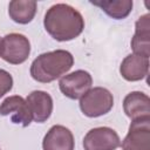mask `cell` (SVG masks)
Returning <instances> with one entry per match:
<instances>
[{"label":"cell","instance_id":"obj_1","mask_svg":"<svg viewBox=\"0 0 150 150\" xmlns=\"http://www.w3.org/2000/svg\"><path fill=\"white\" fill-rule=\"evenodd\" d=\"M43 25L47 33L56 41H69L82 33L84 20L74 7L67 4H56L46 12Z\"/></svg>","mask_w":150,"mask_h":150},{"label":"cell","instance_id":"obj_2","mask_svg":"<svg viewBox=\"0 0 150 150\" xmlns=\"http://www.w3.org/2000/svg\"><path fill=\"white\" fill-rule=\"evenodd\" d=\"M74 64L73 55L63 49L39 55L30 66L32 77L41 83H49L66 74Z\"/></svg>","mask_w":150,"mask_h":150},{"label":"cell","instance_id":"obj_3","mask_svg":"<svg viewBox=\"0 0 150 150\" xmlns=\"http://www.w3.org/2000/svg\"><path fill=\"white\" fill-rule=\"evenodd\" d=\"M114 105L112 94L102 87L89 89L80 98V109L88 117H98L108 114Z\"/></svg>","mask_w":150,"mask_h":150},{"label":"cell","instance_id":"obj_4","mask_svg":"<svg viewBox=\"0 0 150 150\" xmlns=\"http://www.w3.org/2000/svg\"><path fill=\"white\" fill-rule=\"evenodd\" d=\"M30 53L29 40L19 33L5 35L0 42V56L8 63H23Z\"/></svg>","mask_w":150,"mask_h":150},{"label":"cell","instance_id":"obj_5","mask_svg":"<svg viewBox=\"0 0 150 150\" xmlns=\"http://www.w3.org/2000/svg\"><path fill=\"white\" fill-rule=\"evenodd\" d=\"M123 150H150V117L134 120L122 142Z\"/></svg>","mask_w":150,"mask_h":150},{"label":"cell","instance_id":"obj_6","mask_svg":"<svg viewBox=\"0 0 150 150\" xmlns=\"http://www.w3.org/2000/svg\"><path fill=\"white\" fill-rule=\"evenodd\" d=\"M121 145V139L115 130L98 127L89 130L83 138L84 150H115Z\"/></svg>","mask_w":150,"mask_h":150},{"label":"cell","instance_id":"obj_7","mask_svg":"<svg viewBox=\"0 0 150 150\" xmlns=\"http://www.w3.org/2000/svg\"><path fill=\"white\" fill-rule=\"evenodd\" d=\"M91 75L86 70H75L63 77L59 82L61 93L71 100L81 98L91 87Z\"/></svg>","mask_w":150,"mask_h":150},{"label":"cell","instance_id":"obj_8","mask_svg":"<svg viewBox=\"0 0 150 150\" xmlns=\"http://www.w3.org/2000/svg\"><path fill=\"white\" fill-rule=\"evenodd\" d=\"M0 115L11 116V121L22 127H28L33 121L27 101L18 95L5 98L0 105Z\"/></svg>","mask_w":150,"mask_h":150},{"label":"cell","instance_id":"obj_9","mask_svg":"<svg viewBox=\"0 0 150 150\" xmlns=\"http://www.w3.org/2000/svg\"><path fill=\"white\" fill-rule=\"evenodd\" d=\"M26 101L29 107L33 121L36 123H43L50 117L53 111V100L48 93L42 90L32 91L27 96Z\"/></svg>","mask_w":150,"mask_h":150},{"label":"cell","instance_id":"obj_10","mask_svg":"<svg viewBox=\"0 0 150 150\" xmlns=\"http://www.w3.org/2000/svg\"><path fill=\"white\" fill-rule=\"evenodd\" d=\"M74 136L63 125H53L43 137V150H74Z\"/></svg>","mask_w":150,"mask_h":150},{"label":"cell","instance_id":"obj_11","mask_svg":"<svg viewBox=\"0 0 150 150\" xmlns=\"http://www.w3.org/2000/svg\"><path fill=\"white\" fill-rule=\"evenodd\" d=\"M123 109L125 115L132 121L150 117V100L144 93L132 91L125 96L123 101Z\"/></svg>","mask_w":150,"mask_h":150},{"label":"cell","instance_id":"obj_12","mask_svg":"<svg viewBox=\"0 0 150 150\" xmlns=\"http://www.w3.org/2000/svg\"><path fill=\"white\" fill-rule=\"evenodd\" d=\"M149 14L142 15L136 21V32L131 39V48L135 55L149 59L150 48V21Z\"/></svg>","mask_w":150,"mask_h":150},{"label":"cell","instance_id":"obj_13","mask_svg":"<svg viewBox=\"0 0 150 150\" xmlns=\"http://www.w3.org/2000/svg\"><path fill=\"white\" fill-rule=\"evenodd\" d=\"M149 59L139 55H128L121 63V75L127 81H139L148 75Z\"/></svg>","mask_w":150,"mask_h":150},{"label":"cell","instance_id":"obj_14","mask_svg":"<svg viewBox=\"0 0 150 150\" xmlns=\"http://www.w3.org/2000/svg\"><path fill=\"white\" fill-rule=\"evenodd\" d=\"M36 13V2L32 0H13L8 6V14L16 23L30 22Z\"/></svg>","mask_w":150,"mask_h":150},{"label":"cell","instance_id":"obj_15","mask_svg":"<svg viewBox=\"0 0 150 150\" xmlns=\"http://www.w3.org/2000/svg\"><path fill=\"white\" fill-rule=\"evenodd\" d=\"M90 4L100 7L109 16L117 20L127 18L132 9L131 0H98L90 1Z\"/></svg>","mask_w":150,"mask_h":150},{"label":"cell","instance_id":"obj_16","mask_svg":"<svg viewBox=\"0 0 150 150\" xmlns=\"http://www.w3.org/2000/svg\"><path fill=\"white\" fill-rule=\"evenodd\" d=\"M12 87H13L12 75L6 70L0 69V97L7 94L12 89Z\"/></svg>","mask_w":150,"mask_h":150},{"label":"cell","instance_id":"obj_17","mask_svg":"<svg viewBox=\"0 0 150 150\" xmlns=\"http://www.w3.org/2000/svg\"><path fill=\"white\" fill-rule=\"evenodd\" d=\"M0 42H1V40H0Z\"/></svg>","mask_w":150,"mask_h":150}]
</instances>
